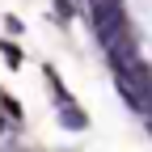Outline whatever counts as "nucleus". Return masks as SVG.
Listing matches in <instances>:
<instances>
[{"label":"nucleus","instance_id":"obj_2","mask_svg":"<svg viewBox=\"0 0 152 152\" xmlns=\"http://www.w3.org/2000/svg\"><path fill=\"white\" fill-rule=\"evenodd\" d=\"M55 13H59L64 21H68V17H72V4H68V0H55Z\"/></svg>","mask_w":152,"mask_h":152},{"label":"nucleus","instance_id":"obj_1","mask_svg":"<svg viewBox=\"0 0 152 152\" xmlns=\"http://www.w3.org/2000/svg\"><path fill=\"white\" fill-rule=\"evenodd\" d=\"M59 118H64V127H68V131H85V127H89L85 110H76L72 102H68V106H59Z\"/></svg>","mask_w":152,"mask_h":152}]
</instances>
